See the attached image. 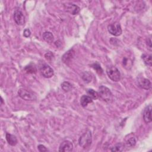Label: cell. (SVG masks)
I'll return each instance as SVG.
<instances>
[{"label":"cell","mask_w":152,"mask_h":152,"mask_svg":"<svg viewBox=\"0 0 152 152\" xmlns=\"http://www.w3.org/2000/svg\"><path fill=\"white\" fill-rule=\"evenodd\" d=\"M92 143V135L90 130H88L83 133L79 140V144L80 146L83 148H89Z\"/></svg>","instance_id":"1"},{"label":"cell","mask_w":152,"mask_h":152,"mask_svg":"<svg viewBox=\"0 0 152 152\" xmlns=\"http://www.w3.org/2000/svg\"><path fill=\"white\" fill-rule=\"evenodd\" d=\"M106 73L109 78L115 82L121 80V74L119 69L114 65H109L106 68Z\"/></svg>","instance_id":"2"},{"label":"cell","mask_w":152,"mask_h":152,"mask_svg":"<svg viewBox=\"0 0 152 152\" xmlns=\"http://www.w3.org/2000/svg\"><path fill=\"white\" fill-rule=\"evenodd\" d=\"M98 94L99 97H101L104 101L106 102H111L113 100V95L107 87L104 86H101L99 88Z\"/></svg>","instance_id":"3"},{"label":"cell","mask_w":152,"mask_h":152,"mask_svg":"<svg viewBox=\"0 0 152 152\" xmlns=\"http://www.w3.org/2000/svg\"><path fill=\"white\" fill-rule=\"evenodd\" d=\"M39 71L43 77L46 79L51 78L54 75V69L46 64H42L39 66Z\"/></svg>","instance_id":"4"},{"label":"cell","mask_w":152,"mask_h":152,"mask_svg":"<svg viewBox=\"0 0 152 152\" xmlns=\"http://www.w3.org/2000/svg\"><path fill=\"white\" fill-rule=\"evenodd\" d=\"M18 94L25 101H33L36 99V96L33 92L25 89H20L18 92Z\"/></svg>","instance_id":"5"},{"label":"cell","mask_w":152,"mask_h":152,"mask_svg":"<svg viewBox=\"0 0 152 152\" xmlns=\"http://www.w3.org/2000/svg\"><path fill=\"white\" fill-rule=\"evenodd\" d=\"M108 30L109 33L115 36H120L122 32L121 25L118 22H115L108 25Z\"/></svg>","instance_id":"6"},{"label":"cell","mask_w":152,"mask_h":152,"mask_svg":"<svg viewBox=\"0 0 152 152\" xmlns=\"http://www.w3.org/2000/svg\"><path fill=\"white\" fill-rule=\"evenodd\" d=\"M14 20L17 25L22 26L25 23V18L23 12L20 9L15 10L14 12Z\"/></svg>","instance_id":"7"},{"label":"cell","mask_w":152,"mask_h":152,"mask_svg":"<svg viewBox=\"0 0 152 152\" xmlns=\"http://www.w3.org/2000/svg\"><path fill=\"white\" fill-rule=\"evenodd\" d=\"M64 7L65 10L72 15H77L80 11V7H79L77 5L72 3H68L64 5Z\"/></svg>","instance_id":"8"},{"label":"cell","mask_w":152,"mask_h":152,"mask_svg":"<svg viewBox=\"0 0 152 152\" xmlns=\"http://www.w3.org/2000/svg\"><path fill=\"white\" fill-rule=\"evenodd\" d=\"M73 150L72 143L68 140H65L60 144L59 147V151L61 152H69Z\"/></svg>","instance_id":"9"},{"label":"cell","mask_w":152,"mask_h":152,"mask_svg":"<svg viewBox=\"0 0 152 152\" xmlns=\"http://www.w3.org/2000/svg\"><path fill=\"white\" fill-rule=\"evenodd\" d=\"M137 83L140 88L145 90H149L151 86L150 81L148 79L143 77L138 78Z\"/></svg>","instance_id":"10"},{"label":"cell","mask_w":152,"mask_h":152,"mask_svg":"<svg viewBox=\"0 0 152 152\" xmlns=\"http://www.w3.org/2000/svg\"><path fill=\"white\" fill-rule=\"evenodd\" d=\"M151 112V106L150 105L144 109V111L143 112V119L146 124H148L151 122L152 121Z\"/></svg>","instance_id":"11"},{"label":"cell","mask_w":152,"mask_h":152,"mask_svg":"<svg viewBox=\"0 0 152 152\" xmlns=\"http://www.w3.org/2000/svg\"><path fill=\"white\" fill-rule=\"evenodd\" d=\"M74 52H75L73 51V49H70L67 52H66L62 56V61L65 64H68V62H70L74 56V54H75Z\"/></svg>","instance_id":"12"},{"label":"cell","mask_w":152,"mask_h":152,"mask_svg":"<svg viewBox=\"0 0 152 152\" xmlns=\"http://www.w3.org/2000/svg\"><path fill=\"white\" fill-rule=\"evenodd\" d=\"M93 102V99L88 95H83L80 98V104L82 107L86 108L88 104Z\"/></svg>","instance_id":"13"},{"label":"cell","mask_w":152,"mask_h":152,"mask_svg":"<svg viewBox=\"0 0 152 152\" xmlns=\"http://www.w3.org/2000/svg\"><path fill=\"white\" fill-rule=\"evenodd\" d=\"M6 140L10 145L14 146L17 144V139L16 137L10 133L6 134Z\"/></svg>","instance_id":"14"},{"label":"cell","mask_w":152,"mask_h":152,"mask_svg":"<svg viewBox=\"0 0 152 152\" xmlns=\"http://www.w3.org/2000/svg\"><path fill=\"white\" fill-rule=\"evenodd\" d=\"M137 143V140L135 137L132 136V137H130L128 139L126 140L124 146L125 147H127V148H132L134 147Z\"/></svg>","instance_id":"15"},{"label":"cell","mask_w":152,"mask_h":152,"mask_svg":"<svg viewBox=\"0 0 152 152\" xmlns=\"http://www.w3.org/2000/svg\"><path fill=\"white\" fill-rule=\"evenodd\" d=\"M81 77L83 80L86 83H90L93 79L92 74L89 71H84L83 72H82Z\"/></svg>","instance_id":"16"},{"label":"cell","mask_w":152,"mask_h":152,"mask_svg":"<svg viewBox=\"0 0 152 152\" xmlns=\"http://www.w3.org/2000/svg\"><path fill=\"white\" fill-rule=\"evenodd\" d=\"M122 65H123V67H124L125 68L128 69L130 68H131L132 66V64H133V62L132 61V60L131 59H130L129 58H127V57H124L123 59H122Z\"/></svg>","instance_id":"17"},{"label":"cell","mask_w":152,"mask_h":152,"mask_svg":"<svg viewBox=\"0 0 152 152\" xmlns=\"http://www.w3.org/2000/svg\"><path fill=\"white\" fill-rule=\"evenodd\" d=\"M43 39L48 43H52L54 41V38L52 33L50 32H46L42 35Z\"/></svg>","instance_id":"18"},{"label":"cell","mask_w":152,"mask_h":152,"mask_svg":"<svg viewBox=\"0 0 152 152\" xmlns=\"http://www.w3.org/2000/svg\"><path fill=\"white\" fill-rule=\"evenodd\" d=\"M141 59L143 60L144 63L147 65L151 67L152 64L151 61V55L148 54H143L141 55Z\"/></svg>","instance_id":"19"},{"label":"cell","mask_w":152,"mask_h":152,"mask_svg":"<svg viewBox=\"0 0 152 152\" xmlns=\"http://www.w3.org/2000/svg\"><path fill=\"white\" fill-rule=\"evenodd\" d=\"M87 94L89 96H90L93 100L98 99L99 97L98 92H96L92 89H89L87 90Z\"/></svg>","instance_id":"20"},{"label":"cell","mask_w":152,"mask_h":152,"mask_svg":"<svg viewBox=\"0 0 152 152\" xmlns=\"http://www.w3.org/2000/svg\"><path fill=\"white\" fill-rule=\"evenodd\" d=\"M124 144L120 143H118L116 145H115L114 147H111V151H114V152H119V151H122L124 148Z\"/></svg>","instance_id":"21"},{"label":"cell","mask_w":152,"mask_h":152,"mask_svg":"<svg viewBox=\"0 0 152 152\" xmlns=\"http://www.w3.org/2000/svg\"><path fill=\"white\" fill-rule=\"evenodd\" d=\"M61 88L63 89V90L68 92L71 91L72 89L73 86L70 83L67 82H64L61 84Z\"/></svg>","instance_id":"22"},{"label":"cell","mask_w":152,"mask_h":152,"mask_svg":"<svg viewBox=\"0 0 152 152\" xmlns=\"http://www.w3.org/2000/svg\"><path fill=\"white\" fill-rule=\"evenodd\" d=\"M25 71L27 73L32 74V73H35V72H36L37 69H36V67H35V65H32V64H30V65L26 66V67L25 68Z\"/></svg>","instance_id":"23"},{"label":"cell","mask_w":152,"mask_h":152,"mask_svg":"<svg viewBox=\"0 0 152 152\" xmlns=\"http://www.w3.org/2000/svg\"><path fill=\"white\" fill-rule=\"evenodd\" d=\"M92 67L96 71V72L99 74H102L103 72V69H102L101 65L98 63H95L92 65Z\"/></svg>","instance_id":"24"},{"label":"cell","mask_w":152,"mask_h":152,"mask_svg":"<svg viewBox=\"0 0 152 152\" xmlns=\"http://www.w3.org/2000/svg\"><path fill=\"white\" fill-rule=\"evenodd\" d=\"M38 149L41 152H44V151H48V148L45 145H43L42 144H39L38 146Z\"/></svg>","instance_id":"25"},{"label":"cell","mask_w":152,"mask_h":152,"mask_svg":"<svg viewBox=\"0 0 152 152\" xmlns=\"http://www.w3.org/2000/svg\"><path fill=\"white\" fill-rule=\"evenodd\" d=\"M31 35V32L29 29H26L23 32V36L25 38H29Z\"/></svg>","instance_id":"26"},{"label":"cell","mask_w":152,"mask_h":152,"mask_svg":"<svg viewBox=\"0 0 152 152\" xmlns=\"http://www.w3.org/2000/svg\"><path fill=\"white\" fill-rule=\"evenodd\" d=\"M146 44H147V48L150 51H151V38L147 39V41L146 42Z\"/></svg>","instance_id":"27"},{"label":"cell","mask_w":152,"mask_h":152,"mask_svg":"<svg viewBox=\"0 0 152 152\" xmlns=\"http://www.w3.org/2000/svg\"><path fill=\"white\" fill-rule=\"evenodd\" d=\"M45 58L48 59L49 60V59L51 58V59L52 58V54L51 53H46L45 54Z\"/></svg>","instance_id":"28"}]
</instances>
